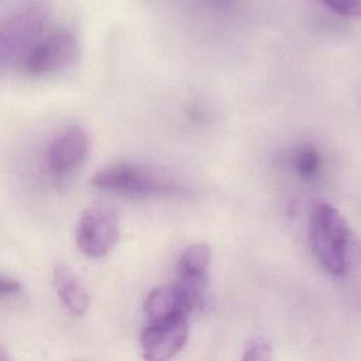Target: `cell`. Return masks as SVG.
Returning <instances> with one entry per match:
<instances>
[{"mask_svg":"<svg viewBox=\"0 0 361 361\" xmlns=\"http://www.w3.org/2000/svg\"><path fill=\"white\" fill-rule=\"evenodd\" d=\"M307 237L312 252L323 269L331 275L345 272L353 233L334 206L326 202L313 204Z\"/></svg>","mask_w":361,"mask_h":361,"instance_id":"1","label":"cell"},{"mask_svg":"<svg viewBox=\"0 0 361 361\" xmlns=\"http://www.w3.org/2000/svg\"><path fill=\"white\" fill-rule=\"evenodd\" d=\"M48 16L45 4L34 3L0 21V66L24 62L38 42Z\"/></svg>","mask_w":361,"mask_h":361,"instance_id":"2","label":"cell"},{"mask_svg":"<svg viewBox=\"0 0 361 361\" xmlns=\"http://www.w3.org/2000/svg\"><path fill=\"white\" fill-rule=\"evenodd\" d=\"M92 185L130 196H151L172 188L168 179L155 169L131 162H118L99 169L92 178Z\"/></svg>","mask_w":361,"mask_h":361,"instance_id":"3","label":"cell"},{"mask_svg":"<svg viewBox=\"0 0 361 361\" xmlns=\"http://www.w3.org/2000/svg\"><path fill=\"white\" fill-rule=\"evenodd\" d=\"M188 314L173 313L148 320L140 334L144 361H169L188 343Z\"/></svg>","mask_w":361,"mask_h":361,"instance_id":"4","label":"cell"},{"mask_svg":"<svg viewBox=\"0 0 361 361\" xmlns=\"http://www.w3.org/2000/svg\"><path fill=\"white\" fill-rule=\"evenodd\" d=\"M120 237L118 219L113 210L103 206L86 209L76 226L78 248L89 258L107 255Z\"/></svg>","mask_w":361,"mask_h":361,"instance_id":"5","label":"cell"},{"mask_svg":"<svg viewBox=\"0 0 361 361\" xmlns=\"http://www.w3.org/2000/svg\"><path fill=\"white\" fill-rule=\"evenodd\" d=\"M80 47L69 30H58L39 38L24 59L25 71L32 75L58 72L79 58Z\"/></svg>","mask_w":361,"mask_h":361,"instance_id":"6","label":"cell"},{"mask_svg":"<svg viewBox=\"0 0 361 361\" xmlns=\"http://www.w3.org/2000/svg\"><path fill=\"white\" fill-rule=\"evenodd\" d=\"M89 134L80 127H71L51 142L47 161L54 173L62 175L82 165L89 155Z\"/></svg>","mask_w":361,"mask_h":361,"instance_id":"7","label":"cell"},{"mask_svg":"<svg viewBox=\"0 0 361 361\" xmlns=\"http://www.w3.org/2000/svg\"><path fill=\"white\" fill-rule=\"evenodd\" d=\"M55 290L69 313L83 316L90 306V296L76 274L66 265H56L54 269Z\"/></svg>","mask_w":361,"mask_h":361,"instance_id":"8","label":"cell"},{"mask_svg":"<svg viewBox=\"0 0 361 361\" xmlns=\"http://www.w3.org/2000/svg\"><path fill=\"white\" fill-rule=\"evenodd\" d=\"M147 320L169 316L173 313L189 314L190 310L176 285H162L151 290L144 302Z\"/></svg>","mask_w":361,"mask_h":361,"instance_id":"9","label":"cell"},{"mask_svg":"<svg viewBox=\"0 0 361 361\" xmlns=\"http://www.w3.org/2000/svg\"><path fill=\"white\" fill-rule=\"evenodd\" d=\"M212 250L204 243L190 244L178 261V272L189 275H206L210 265Z\"/></svg>","mask_w":361,"mask_h":361,"instance_id":"10","label":"cell"},{"mask_svg":"<svg viewBox=\"0 0 361 361\" xmlns=\"http://www.w3.org/2000/svg\"><path fill=\"white\" fill-rule=\"evenodd\" d=\"M293 166L302 179L310 180L319 172L320 154L313 147H300L293 157Z\"/></svg>","mask_w":361,"mask_h":361,"instance_id":"11","label":"cell"},{"mask_svg":"<svg viewBox=\"0 0 361 361\" xmlns=\"http://www.w3.org/2000/svg\"><path fill=\"white\" fill-rule=\"evenodd\" d=\"M241 361H272V347L264 338H257L248 344Z\"/></svg>","mask_w":361,"mask_h":361,"instance_id":"12","label":"cell"},{"mask_svg":"<svg viewBox=\"0 0 361 361\" xmlns=\"http://www.w3.org/2000/svg\"><path fill=\"white\" fill-rule=\"evenodd\" d=\"M330 10L343 17H361V0H322Z\"/></svg>","mask_w":361,"mask_h":361,"instance_id":"13","label":"cell"},{"mask_svg":"<svg viewBox=\"0 0 361 361\" xmlns=\"http://www.w3.org/2000/svg\"><path fill=\"white\" fill-rule=\"evenodd\" d=\"M20 290H21V283L18 279L0 274V296L16 295Z\"/></svg>","mask_w":361,"mask_h":361,"instance_id":"14","label":"cell"},{"mask_svg":"<svg viewBox=\"0 0 361 361\" xmlns=\"http://www.w3.org/2000/svg\"><path fill=\"white\" fill-rule=\"evenodd\" d=\"M0 361H10L8 354L6 353V350L1 345H0Z\"/></svg>","mask_w":361,"mask_h":361,"instance_id":"15","label":"cell"}]
</instances>
